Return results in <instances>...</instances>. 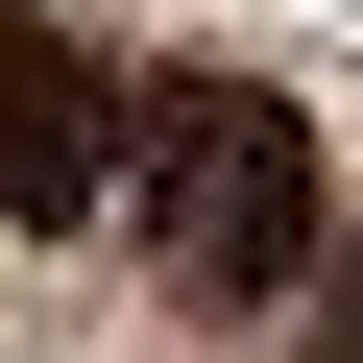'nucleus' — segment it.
<instances>
[{
	"instance_id": "1",
	"label": "nucleus",
	"mask_w": 363,
	"mask_h": 363,
	"mask_svg": "<svg viewBox=\"0 0 363 363\" xmlns=\"http://www.w3.org/2000/svg\"><path fill=\"white\" fill-rule=\"evenodd\" d=\"M121 194H145V242H169V291H194V315H267L291 267H339L315 121H291L267 73H169V97H145V145H121Z\"/></svg>"
},
{
	"instance_id": "2",
	"label": "nucleus",
	"mask_w": 363,
	"mask_h": 363,
	"mask_svg": "<svg viewBox=\"0 0 363 363\" xmlns=\"http://www.w3.org/2000/svg\"><path fill=\"white\" fill-rule=\"evenodd\" d=\"M121 145H145V97H121V49L97 25H0V218L25 242H73V218H121Z\"/></svg>"
},
{
	"instance_id": "3",
	"label": "nucleus",
	"mask_w": 363,
	"mask_h": 363,
	"mask_svg": "<svg viewBox=\"0 0 363 363\" xmlns=\"http://www.w3.org/2000/svg\"><path fill=\"white\" fill-rule=\"evenodd\" d=\"M339 291H363V218H339Z\"/></svg>"
}]
</instances>
